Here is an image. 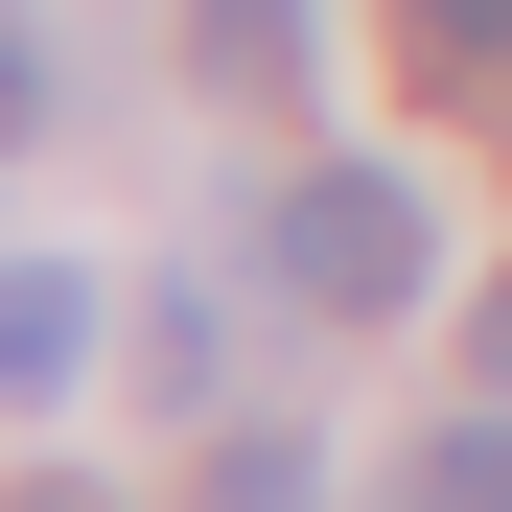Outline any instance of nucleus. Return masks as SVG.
<instances>
[{
	"instance_id": "nucleus-1",
	"label": "nucleus",
	"mask_w": 512,
	"mask_h": 512,
	"mask_svg": "<svg viewBox=\"0 0 512 512\" xmlns=\"http://www.w3.org/2000/svg\"><path fill=\"white\" fill-rule=\"evenodd\" d=\"M256 256H280V303H303V326H396L419 280H443V233H419V187H396V163H280Z\"/></svg>"
},
{
	"instance_id": "nucleus-2",
	"label": "nucleus",
	"mask_w": 512,
	"mask_h": 512,
	"mask_svg": "<svg viewBox=\"0 0 512 512\" xmlns=\"http://www.w3.org/2000/svg\"><path fill=\"white\" fill-rule=\"evenodd\" d=\"M396 70H419V117L512 140V0H396Z\"/></svg>"
},
{
	"instance_id": "nucleus-3",
	"label": "nucleus",
	"mask_w": 512,
	"mask_h": 512,
	"mask_svg": "<svg viewBox=\"0 0 512 512\" xmlns=\"http://www.w3.org/2000/svg\"><path fill=\"white\" fill-rule=\"evenodd\" d=\"M94 373V280L70 256H0V396H70Z\"/></svg>"
},
{
	"instance_id": "nucleus-4",
	"label": "nucleus",
	"mask_w": 512,
	"mask_h": 512,
	"mask_svg": "<svg viewBox=\"0 0 512 512\" xmlns=\"http://www.w3.org/2000/svg\"><path fill=\"white\" fill-rule=\"evenodd\" d=\"M303 70H326V24H303V0H210V94L303 117Z\"/></svg>"
},
{
	"instance_id": "nucleus-5",
	"label": "nucleus",
	"mask_w": 512,
	"mask_h": 512,
	"mask_svg": "<svg viewBox=\"0 0 512 512\" xmlns=\"http://www.w3.org/2000/svg\"><path fill=\"white\" fill-rule=\"evenodd\" d=\"M396 512H512V396H489V419H443V443L396 466Z\"/></svg>"
},
{
	"instance_id": "nucleus-6",
	"label": "nucleus",
	"mask_w": 512,
	"mask_h": 512,
	"mask_svg": "<svg viewBox=\"0 0 512 512\" xmlns=\"http://www.w3.org/2000/svg\"><path fill=\"white\" fill-rule=\"evenodd\" d=\"M140 373H163V419H210V373H233V326H210L187 280H163V326H140Z\"/></svg>"
},
{
	"instance_id": "nucleus-7",
	"label": "nucleus",
	"mask_w": 512,
	"mask_h": 512,
	"mask_svg": "<svg viewBox=\"0 0 512 512\" xmlns=\"http://www.w3.org/2000/svg\"><path fill=\"white\" fill-rule=\"evenodd\" d=\"M187 512H326V466H303V443H210V489H187Z\"/></svg>"
},
{
	"instance_id": "nucleus-8",
	"label": "nucleus",
	"mask_w": 512,
	"mask_h": 512,
	"mask_svg": "<svg viewBox=\"0 0 512 512\" xmlns=\"http://www.w3.org/2000/svg\"><path fill=\"white\" fill-rule=\"evenodd\" d=\"M24 117H47V47H24V24H0V140H24Z\"/></svg>"
},
{
	"instance_id": "nucleus-9",
	"label": "nucleus",
	"mask_w": 512,
	"mask_h": 512,
	"mask_svg": "<svg viewBox=\"0 0 512 512\" xmlns=\"http://www.w3.org/2000/svg\"><path fill=\"white\" fill-rule=\"evenodd\" d=\"M466 350H489V373H512V280H489V303H466Z\"/></svg>"
},
{
	"instance_id": "nucleus-10",
	"label": "nucleus",
	"mask_w": 512,
	"mask_h": 512,
	"mask_svg": "<svg viewBox=\"0 0 512 512\" xmlns=\"http://www.w3.org/2000/svg\"><path fill=\"white\" fill-rule=\"evenodd\" d=\"M0 512H140V489H0Z\"/></svg>"
}]
</instances>
